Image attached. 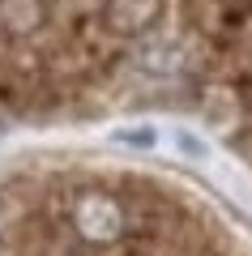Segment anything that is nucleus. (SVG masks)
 <instances>
[{
    "label": "nucleus",
    "mask_w": 252,
    "mask_h": 256,
    "mask_svg": "<svg viewBox=\"0 0 252 256\" xmlns=\"http://www.w3.org/2000/svg\"><path fill=\"white\" fill-rule=\"evenodd\" d=\"M0 222H5V201H0Z\"/></svg>",
    "instance_id": "4"
},
{
    "label": "nucleus",
    "mask_w": 252,
    "mask_h": 256,
    "mask_svg": "<svg viewBox=\"0 0 252 256\" xmlns=\"http://www.w3.org/2000/svg\"><path fill=\"white\" fill-rule=\"evenodd\" d=\"M128 222H133L128 205L107 188H77L69 201V226L77 230L81 244H90V248L120 244L128 235Z\"/></svg>",
    "instance_id": "1"
},
{
    "label": "nucleus",
    "mask_w": 252,
    "mask_h": 256,
    "mask_svg": "<svg viewBox=\"0 0 252 256\" xmlns=\"http://www.w3.org/2000/svg\"><path fill=\"white\" fill-rule=\"evenodd\" d=\"M167 4L171 0H103L99 4V26L107 38L120 43H141L167 18Z\"/></svg>",
    "instance_id": "2"
},
{
    "label": "nucleus",
    "mask_w": 252,
    "mask_h": 256,
    "mask_svg": "<svg viewBox=\"0 0 252 256\" xmlns=\"http://www.w3.org/2000/svg\"><path fill=\"white\" fill-rule=\"evenodd\" d=\"M56 0H0V38H30L47 30Z\"/></svg>",
    "instance_id": "3"
}]
</instances>
